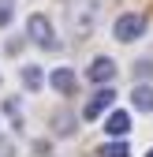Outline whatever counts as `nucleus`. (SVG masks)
Here are the masks:
<instances>
[{"label":"nucleus","mask_w":153,"mask_h":157,"mask_svg":"<svg viewBox=\"0 0 153 157\" xmlns=\"http://www.w3.org/2000/svg\"><path fill=\"white\" fill-rule=\"evenodd\" d=\"M131 101H135V109H138V112H153V86H135Z\"/></svg>","instance_id":"nucleus-7"},{"label":"nucleus","mask_w":153,"mask_h":157,"mask_svg":"<svg viewBox=\"0 0 153 157\" xmlns=\"http://www.w3.org/2000/svg\"><path fill=\"white\" fill-rule=\"evenodd\" d=\"M112 34H116V41H138V37L146 34V15H138V11L120 15L116 26H112Z\"/></svg>","instance_id":"nucleus-1"},{"label":"nucleus","mask_w":153,"mask_h":157,"mask_svg":"<svg viewBox=\"0 0 153 157\" xmlns=\"http://www.w3.org/2000/svg\"><path fill=\"white\" fill-rule=\"evenodd\" d=\"M49 82H52V90H56V94L71 97V94H75V86H79V78H75V71H71V67H56V71L49 75Z\"/></svg>","instance_id":"nucleus-5"},{"label":"nucleus","mask_w":153,"mask_h":157,"mask_svg":"<svg viewBox=\"0 0 153 157\" xmlns=\"http://www.w3.org/2000/svg\"><path fill=\"white\" fill-rule=\"evenodd\" d=\"M71 124H75L71 116H56V135H71V131H75Z\"/></svg>","instance_id":"nucleus-12"},{"label":"nucleus","mask_w":153,"mask_h":157,"mask_svg":"<svg viewBox=\"0 0 153 157\" xmlns=\"http://www.w3.org/2000/svg\"><path fill=\"white\" fill-rule=\"evenodd\" d=\"M116 71H120V67L112 64L108 56H97V60H93V64L86 67V75H90V82H101V86H108L112 78H116Z\"/></svg>","instance_id":"nucleus-4"},{"label":"nucleus","mask_w":153,"mask_h":157,"mask_svg":"<svg viewBox=\"0 0 153 157\" xmlns=\"http://www.w3.org/2000/svg\"><path fill=\"white\" fill-rule=\"evenodd\" d=\"M146 157H153V150H149V153H146Z\"/></svg>","instance_id":"nucleus-14"},{"label":"nucleus","mask_w":153,"mask_h":157,"mask_svg":"<svg viewBox=\"0 0 153 157\" xmlns=\"http://www.w3.org/2000/svg\"><path fill=\"white\" fill-rule=\"evenodd\" d=\"M112 101H116V90H112V86H101V90H97V94H93L90 101H86L82 116H86V120H97V116H101V112H105Z\"/></svg>","instance_id":"nucleus-3"},{"label":"nucleus","mask_w":153,"mask_h":157,"mask_svg":"<svg viewBox=\"0 0 153 157\" xmlns=\"http://www.w3.org/2000/svg\"><path fill=\"white\" fill-rule=\"evenodd\" d=\"M4 112L11 116V124H15V127H23V120H19V101H4Z\"/></svg>","instance_id":"nucleus-13"},{"label":"nucleus","mask_w":153,"mask_h":157,"mask_svg":"<svg viewBox=\"0 0 153 157\" xmlns=\"http://www.w3.org/2000/svg\"><path fill=\"white\" fill-rule=\"evenodd\" d=\"M101 157H131V150H127V142H105Z\"/></svg>","instance_id":"nucleus-9"},{"label":"nucleus","mask_w":153,"mask_h":157,"mask_svg":"<svg viewBox=\"0 0 153 157\" xmlns=\"http://www.w3.org/2000/svg\"><path fill=\"white\" fill-rule=\"evenodd\" d=\"M105 131L112 135V139H123V135L131 131V116L127 112H112L108 120H105Z\"/></svg>","instance_id":"nucleus-6"},{"label":"nucleus","mask_w":153,"mask_h":157,"mask_svg":"<svg viewBox=\"0 0 153 157\" xmlns=\"http://www.w3.org/2000/svg\"><path fill=\"white\" fill-rule=\"evenodd\" d=\"M41 82H45V78H41V67H37V64L23 67V86L26 90H41Z\"/></svg>","instance_id":"nucleus-8"},{"label":"nucleus","mask_w":153,"mask_h":157,"mask_svg":"<svg viewBox=\"0 0 153 157\" xmlns=\"http://www.w3.org/2000/svg\"><path fill=\"white\" fill-rule=\"evenodd\" d=\"M15 19V0H0V26H11Z\"/></svg>","instance_id":"nucleus-10"},{"label":"nucleus","mask_w":153,"mask_h":157,"mask_svg":"<svg viewBox=\"0 0 153 157\" xmlns=\"http://www.w3.org/2000/svg\"><path fill=\"white\" fill-rule=\"evenodd\" d=\"M135 78H153V60H138L135 64Z\"/></svg>","instance_id":"nucleus-11"},{"label":"nucleus","mask_w":153,"mask_h":157,"mask_svg":"<svg viewBox=\"0 0 153 157\" xmlns=\"http://www.w3.org/2000/svg\"><path fill=\"white\" fill-rule=\"evenodd\" d=\"M26 37L34 45H41V49H56V30L45 15H30L26 19Z\"/></svg>","instance_id":"nucleus-2"}]
</instances>
